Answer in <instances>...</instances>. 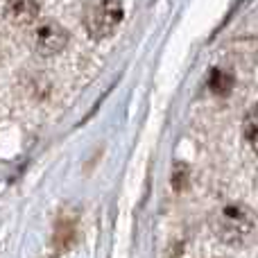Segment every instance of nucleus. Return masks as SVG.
Masks as SVG:
<instances>
[{
  "instance_id": "obj_1",
  "label": "nucleus",
  "mask_w": 258,
  "mask_h": 258,
  "mask_svg": "<svg viewBox=\"0 0 258 258\" xmlns=\"http://www.w3.org/2000/svg\"><path fill=\"white\" fill-rule=\"evenodd\" d=\"M122 21L120 0H91L84 12V25L93 39H107Z\"/></svg>"
},
{
  "instance_id": "obj_2",
  "label": "nucleus",
  "mask_w": 258,
  "mask_h": 258,
  "mask_svg": "<svg viewBox=\"0 0 258 258\" xmlns=\"http://www.w3.org/2000/svg\"><path fill=\"white\" fill-rule=\"evenodd\" d=\"M68 43V34L59 23L54 21H43L34 27L32 32V45L39 54L43 57H50V54H57L66 48Z\"/></svg>"
},
{
  "instance_id": "obj_3",
  "label": "nucleus",
  "mask_w": 258,
  "mask_h": 258,
  "mask_svg": "<svg viewBox=\"0 0 258 258\" xmlns=\"http://www.w3.org/2000/svg\"><path fill=\"white\" fill-rule=\"evenodd\" d=\"M5 14L16 25H30L39 16V0H7Z\"/></svg>"
},
{
  "instance_id": "obj_4",
  "label": "nucleus",
  "mask_w": 258,
  "mask_h": 258,
  "mask_svg": "<svg viewBox=\"0 0 258 258\" xmlns=\"http://www.w3.org/2000/svg\"><path fill=\"white\" fill-rule=\"evenodd\" d=\"M245 136L249 141V145L254 147V152L258 154V104L249 109V113L245 116Z\"/></svg>"
},
{
  "instance_id": "obj_5",
  "label": "nucleus",
  "mask_w": 258,
  "mask_h": 258,
  "mask_svg": "<svg viewBox=\"0 0 258 258\" xmlns=\"http://www.w3.org/2000/svg\"><path fill=\"white\" fill-rule=\"evenodd\" d=\"M211 89H213L215 93H227V91L231 89V77L220 73V71H215L213 77H211Z\"/></svg>"
}]
</instances>
